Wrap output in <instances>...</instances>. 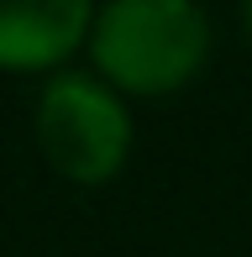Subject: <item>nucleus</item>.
Instances as JSON below:
<instances>
[{"label": "nucleus", "instance_id": "20e7f679", "mask_svg": "<svg viewBox=\"0 0 252 257\" xmlns=\"http://www.w3.org/2000/svg\"><path fill=\"white\" fill-rule=\"evenodd\" d=\"M242 27H247V37H252V6H242Z\"/></svg>", "mask_w": 252, "mask_h": 257}, {"label": "nucleus", "instance_id": "f03ea898", "mask_svg": "<svg viewBox=\"0 0 252 257\" xmlns=\"http://www.w3.org/2000/svg\"><path fill=\"white\" fill-rule=\"evenodd\" d=\"M32 137L68 184H110L132 158V105L95 68H58L37 89Z\"/></svg>", "mask_w": 252, "mask_h": 257}, {"label": "nucleus", "instance_id": "f257e3e1", "mask_svg": "<svg viewBox=\"0 0 252 257\" xmlns=\"http://www.w3.org/2000/svg\"><path fill=\"white\" fill-rule=\"evenodd\" d=\"M89 68L110 89L174 95L210 63L215 32L194 0H110L89 21Z\"/></svg>", "mask_w": 252, "mask_h": 257}, {"label": "nucleus", "instance_id": "7ed1b4c3", "mask_svg": "<svg viewBox=\"0 0 252 257\" xmlns=\"http://www.w3.org/2000/svg\"><path fill=\"white\" fill-rule=\"evenodd\" d=\"M95 6L84 0H0V68L58 74L89 42Z\"/></svg>", "mask_w": 252, "mask_h": 257}]
</instances>
